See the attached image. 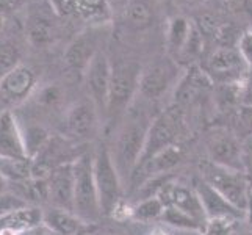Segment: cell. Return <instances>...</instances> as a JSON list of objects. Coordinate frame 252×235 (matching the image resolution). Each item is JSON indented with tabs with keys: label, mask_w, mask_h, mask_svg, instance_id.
Here are the masks:
<instances>
[{
	"label": "cell",
	"mask_w": 252,
	"mask_h": 235,
	"mask_svg": "<svg viewBox=\"0 0 252 235\" xmlns=\"http://www.w3.org/2000/svg\"><path fill=\"white\" fill-rule=\"evenodd\" d=\"M22 47L14 36H3L0 33V78L21 65Z\"/></svg>",
	"instance_id": "cell-22"
},
{
	"label": "cell",
	"mask_w": 252,
	"mask_h": 235,
	"mask_svg": "<svg viewBox=\"0 0 252 235\" xmlns=\"http://www.w3.org/2000/svg\"><path fill=\"white\" fill-rule=\"evenodd\" d=\"M126 19L136 30L149 27L154 21V0H128L126 6Z\"/></svg>",
	"instance_id": "cell-21"
},
{
	"label": "cell",
	"mask_w": 252,
	"mask_h": 235,
	"mask_svg": "<svg viewBox=\"0 0 252 235\" xmlns=\"http://www.w3.org/2000/svg\"><path fill=\"white\" fill-rule=\"evenodd\" d=\"M93 165L102 215H113L123 198V177L113 160L110 147L105 144L95 147L93 152Z\"/></svg>",
	"instance_id": "cell-4"
},
{
	"label": "cell",
	"mask_w": 252,
	"mask_h": 235,
	"mask_svg": "<svg viewBox=\"0 0 252 235\" xmlns=\"http://www.w3.org/2000/svg\"><path fill=\"white\" fill-rule=\"evenodd\" d=\"M249 66L240 55L238 49L230 46H222L212 52L207 58L202 71L208 75L212 82L221 85H232L237 80H243L248 72Z\"/></svg>",
	"instance_id": "cell-7"
},
{
	"label": "cell",
	"mask_w": 252,
	"mask_h": 235,
	"mask_svg": "<svg viewBox=\"0 0 252 235\" xmlns=\"http://www.w3.org/2000/svg\"><path fill=\"white\" fill-rule=\"evenodd\" d=\"M42 226L54 235H79L85 223L74 212L50 205L42 215Z\"/></svg>",
	"instance_id": "cell-19"
},
{
	"label": "cell",
	"mask_w": 252,
	"mask_h": 235,
	"mask_svg": "<svg viewBox=\"0 0 252 235\" xmlns=\"http://www.w3.org/2000/svg\"><path fill=\"white\" fill-rule=\"evenodd\" d=\"M27 205H30V204L25 201L24 198H21L17 193H14V191L6 190L3 193H0V218L5 215H10L16 210H19V208L27 207Z\"/></svg>",
	"instance_id": "cell-31"
},
{
	"label": "cell",
	"mask_w": 252,
	"mask_h": 235,
	"mask_svg": "<svg viewBox=\"0 0 252 235\" xmlns=\"http://www.w3.org/2000/svg\"><path fill=\"white\" fill-rule=\"evenodd\" d=\"M74 213L85 224L97 223L102 218L93 154L88 151H83L74 160Z\"/></svg>",
	"instance_id": "cell-2"
},
{
	"label": "cell",
	"mask_w": 252,
	"mask_h": 235,
	"mask_svg": "<svg viewBox=\"0 0 252 235\" xmlns=\"http://www.w3.org/2000/svg\"><path fill=\"white\" fill-rule=\"evenodd\" d=\"M191 32H193V27H191V24L185 17H174L168 30V44L171 52L182 54V50L185 49L189 39Z\"/></svg>",
	"instance_id": "cell-26"
},
{
	"label": "cell",
	"mask_w": 252,
	"mask_h": 235,
	"mask_svg": "<svg viewBox=\"0 0 252 235\" xmlns=\"http://www.w3.org/2000/svg\"><path fill=\"white\" fill-rule=\"evenodd\" d=\"M54 22L44 14L33 16L29 25V38L34 46H46L54 39Z\"/></svg>",
	"instance_id": "cell-27"
},
{
	"label": "cell",
	"mask_w": 252,
	"mask_h": 235,
	"mask_svg": "<svg viewBox=\"0 0 252 235\" xmlns=\"http://www.w3.org/2000/svg\"><path fill=\"white\" fill-rule=\"evenodd\" d=\"M246 218H248V223H249V228L252 231V190H251L249 202H248V208H246Z\"/></svg>",
	"instance_id": "cell-38"
},
{
	"label": "cell",
	"mask_w": 252,
	"mask_h": 235,
	"mask_svg": "<svg viewBox=\"0 0 252 235\" xmlns=\"http://www.w3.org/2000/svg\"><path fill=\"white\" fill-rule=\"evenodd\" d=\"M47 201L52 207L74 212V162L60 165L47 180Z\"/></svg>",
	"instance_id": "cell-13"
},
{
	"label": "cell",
	"mask_w": 252,
	"mask_h": 235,
	"mask_svg": "<svg viewBox=\"0 0 252 235\" xmlns=\"http://www.w3.org/2000/svg\"><path fill=\"white\" fill-rule=\"evenodd\" d=\"M157 196L164 202V205L177 207L179 210L194 216L199 221H202V223L207 221L201 199H199L193 185H185V184H180V182L168 180L166 184L158 190Z\"/></svg>",
	"instance_id": "cell-11"
},
{
	"label": "cell",
	"mask_w": 252,
	"mask_h": 235,
	"mask_svg": "<svg viewBox=\"0 0 252 235\" xmlns=\"http://www.w3.org/2000/svg\"><path fill=\"white\" fill-rule=\"evenodd\" d=\"M22 135H24V143H25V151H27L29 159L36 157L47 141L50 140V135L47 130L42 126H29L22 129Z\"/></svg>",
	"instance_id": "cell-28"
},
{
	"label": "cell",
	"mask_w": 252,
	"mask_h": 235,
	"mask_svg": "<svg viewBox=\"0 0 252 235\" xmlns=\"http://www.w3.org/2000/svg\"><path fill=\"white\" fill-rule=\"evenodd\" d=\"M218 2L221 3L222 8H225V10L238 11V10H241L243 6H245L246 0H218Z\"/></svg>",
	"instance_id": "cell-36"
},
{
	"label": "cell",
	"mask_w": 252,
	"mask_h": 235,
	"mask_svg": "<svg viewBox=\"0 0 252 235\" xmlns=\"http://www.w3.org/2000/svg\"><path fill=\"white\" fill-rule=\"evenodd\" d=\"M241 160H243V172L246 174V177L252 187V135H246L241 140Z\"/></svg>",
	"instance_id": "cell-32"
},
{
	"label": "cell",
	"mask_w": 252,
	"mask_h": 235,
	"mask_svg": "<svg viewBox=\"0 0 252 235\" xmlns=\"http://www.w3.org/2000/svg\"><path fill=\"white\" fill-rule=\"evenodd\" d=\"M185 157H187V147L184 144L182 143L172 144L166 147V149H163L161 152L155 154L152 159L143 163L141 167H138L130 179L149 180L157 176H166L168 172H171L174 168H177L185 160Z\"/></svg>",
	"instance_id": "cell-14"
},
{
	"label": "cell",
	"mask_w": 252,
	"mask_h": 235,
	"mask_svg": "<svg viewBox=\"0 0 252 235\" xmlns=\"http://www.w3.org/2000/svg\"><path fill=\"white\" fill-rule=\"evenodd\" d=\"M205 151L210 162L221 165V167L243 171L241 141L229 130L218 129L208 135L205 141Z\"/></svg>",
	"instance_id": "cell-9"
},
{
	"label": "cell",
	"mask_w": 252,
	"mask_h": 235,
	"mask_svg": "<svg viewBox=\"0 0 252 235\" xmlns=\"http://www.w3.org/2000/svg\"><path fill=\"white\" fill-rule=\"evenodd\" d=\"M238 119L246 135H252V107H240Z\"/></svg>",
	"instance_id": "cell-35"
},
{
	"label": "cell",
	"mask_w": 252,
	"mask_h": 235,
	"mask_svg": "<svg viewBox=\"0 0 252 235\" xmlns=\"http://www.w3.org/2000/svg\"><path fill=\"white\" fill-rule=\"evenodd\" d=\"M164 202L155 195V196H146L143 201L130 208V216L135 221L140 223H151L155 220H161V215L164 212Z\"/></svg>",
	"instance_id": "cell-23"
},
{
	"label": "cell",
	"mask_w": 252,
	"mask_h": 235,
	"mask_svg": "<svg viewBox=\"0 0 252 235\" xmlns=\"http://www.w3.org/2000/svg\"><path fill=\"white\" fill-rule=\"evenodd\" d=\"M151 235H169V234H166L164 231H155V232H152Z\"/></svg>",
	"instance_id": "cell-41"
},
{
	"label": "cell",
	"mask_w": 252,
	"mask_h": 235,
	"mask_svg": "<svg viewBox=\"0 0 252 235\" xmlns=\"http://www.w3.org/2000/svg\"><path fill=\"white\" fill-rule=\"evenodd\" d=\"M174 80V69L168 63H155L149 66L140 78V93L144 99L155 101L163 98Z\"/></svg>",
	"instance_id": "cell-17"
},
{
	"label": "cell",
	"mask_w": 252,
	"mask_h": 235,
	"mask_svg": "<svg viewBox=\"0 0 252 235\" xmlns=\"http://www.w3.org/2000/svg\"><path fill=\"white\" fill-rule=\"evenodd\" d=\"M0 157L6 159H29L25 151L22 127L11 110L0 111Z\"/></svg>",
	"instance_id": "cell-16"
},
{
	"label": "cell",
	"mask_w": 252,
	"mask_h": 235,
	"mask_svg": "<svg viewBox=\"0 0 252 235\" xmlns=\"http://www.w3.org/2000/svg\"><path fill=\"white\" fill-rule=\"evenodd\" d=\"M16 0H0V13L8 10V8H11L14 5Z\"/></svg>",
	"instance_id": "cell-39"
},
{
	"label": "cell",
	"mask_w": 252,
	"mask_h": 235,
	"mask_svg": "<svg viewBox=\"0 0 252 235\" xmlns=\"http://www.w3.org/2000/svg\"><path fill=\"white\" fill-rule=\"evenodd\" d=\"M151 123L152 121H149L144 115L132 113L119 130L111 155L123 180L132 177L136 165L141 159L146 135Z\"/></svg>",
	"instance_id": "cell-1"
},
{
	"label": "cell",
	"mask_w": 252,
	"mask_h": 235,
	"mask_svg": "<svg viewBox=\"0 0 252 235\" xmlns=\"http://www.w3.org/2000/svg\"><path fill=\"white\" fill-rule=\"evenodd\" d=\"M199 171V177L204 182L215 188L224 199H227L233 207L246 213L252 187L245 172L221 167L210 160H205Z\"/></svg>",
	"instance_id": "cell-3"
},
{
	"label": "cell",
	"mask_w": 252,
	"mask_h": 235,
	"mask_svg": "<svg viewBox=\"0 0 252 235\" xmlns=\"http://www.w3.org/2000/svg\"><path fill=\"white\" fill-rule=\"evenodd\" d=\"M36 85V75L30 67L19 65L0 78V102L6 107L22 103Z\"/></svg>",
	"instance_id": "cell-10"
},
{
	"label": "cell",
	"mask_w": 252,
	"mask_h": 235,
	"mask_svg": "<svg viewBox=\"0 0 252 235\" xmlns=\"http://www.w3.org/2000/svg\"><path fill=\"white\" fill-rule=\"evenodd\" d=\"M161 221L166 223L168 226H172V228H176V229L201 232V234H202L204 226H205V223L196 220L194 216L182 212V210H179L177 207H172V205L164 207V212L161 215Z\"/></svg>",
	"instance_id": "cell-25"
},
{
	"label": "cell",
	"mask_w": 252,
	"mask_h": 235,
	"mask_svg": "<svg viewBox=\"0 0 252 235\" xmlns=\"http://www.w3.org/2000/svg\"><path fill=\"white\" fill-rule=\"evenodd\" d=\"M67 2L72 8H75V11L86 17L100 16L102 11L110 10L105 0H67Z\"/></svg>",
	"instance_id": "cell-30"
},
{
	"label": "cell",
	"mask_w": 252,
	"mask_h": 235,
	"mask_svg": "<svg viewBox=\"0 0 252 235\" xmlns=\"http://www.w3.org/2000/svg\"><path fill=\"white\" fill-rule=\"evenodd\" d=\"M238 52L245 63L252 67V32L241 34V38L238 39Z\"/></svg>",
	"instance_id": "cell-34"
},
{
	"label": "cell",
	"mask_w": 252,
	"mask_h": 235,
	"mask_svg": "<svg viewBox=\"0 0 252 235\" xmlns=\"http://www.w3.org/2000/svg\"><path fill=\"white\" fill-rule=\"evenodd\" d=\"M99 111L91 101L79 102L67 111L64 132L74 141H86L95 134Z\"/></svg>",
	"instance_id": "cell-12"
},
{
	"label": "cell",
	"mask_w": 252,
	"mask_h": 235,
	"mask_svg": "<svg viewBox=\"0 0 252 235\" xmlns=\"http://www.w3.org/2000/svg\"><path fill=\"white\" fill-rule=\"evenodd\" d=\"M97 42H95L94 34L83 33L82 36L77 38L71 46L67 47L64 60L69 67L75 69V71H86L90 66L91 60L97 54Z\"/></svg>",
	"instance_id": "cell-20"
},
{
	"label": "cell",
	"mask_w": 252,
	"mask_h": 235,
	"mask_svg": "<svg viewBox=\"0 0 252 235\" xmlns=\"http://www.w3.org/2000/svg\"><path fill=\"white\" fill-rule=\"evenodd\" d=\"M184 110L179 105H174L161 111L158 116H155L149 126V130H147L144 149L136 168L152 159L155 154L161 152L172 144L180 143V136L184 134Z\"/></svg>",
	"instance_id": "cell-5"
},
{
	"label": "cell",
	"mask_w": 252,
	"mask_h": 235,
	"mask_svg": "<svg viewBox=\"0 0 252 235\" xmlns=\"http://www.w3.org/2000/svg\"><path fill=\"white\" fill-rule=\"evenodd\" d=\"M32 159H6L0 157V174L8 184H17L30 179Z\"/></svg>",
	"instance_id": "cell-24"
},
{
	"label": "cell",
	"mask_w": 252,
	"mask_h": 235,
	"mask_svg": "<svg viewBox=\"0 0 252 235\" xmlns=\"http://www.w3.org/2000/svg\"><path fill=\"white\" fill-rule=\"evenodd\" d=\"M193 187L196 193L201 199V204L204 207V212L207 220L208 218H232V220H241L245 218L246 213L233 207L227 199H224L218 191L212 188L210 185L204 182L201 177H196L193 180Z\"/></svg>",
	"instance_id": "cell-15"
},
{
	"label": "cell",
	"mask_w": 252,
	"mask_h": 235,
	"mask_svg": "<svg viewBox=\"0 0 252 235\" xmlns=\"http://www.w3.org/2000/svg\"><path fill=\"white\" fill-rule=\"evenodd\" d=\"M238 220L232 218H208L205 221L202 235H233Z\"/></svg>",
	"instance_id": "cell-29"
},
{
	"label": "cell",
	"mask_w": 252,
	"mask_h": 235,
	"mask_svg": "<svg viewBox=\"0 0 252 235\" xmlns=\"http://www.w3.org/2000/svg\"><path fill=\"white\" fill-rule=\"evenodd\" d=\"M44 210L38 205H27L0 218V235H25L42 224Z\"/></svg>",
	"instance_id": "cell-18"
},
{
	"label": "cell",
	"mask_w": 252,
	"mask_h": 235,
	"mask_svg": "<svg viewBox=\"0 0 252 235\" xmlns=\"http://www.w3.org/2000/svg\"><path fill=\"white\" fill-rule=\"evenodd\" d=\"M6 185H8V182L6 179L0 174V193H3V191H6Z\"/></svg>",
	"instance_id": "cell-40"
},
{
	"label": "cell",
	"mask_w": 252,
	"mask_h": 235,
	"mask_svg": "<svg viewBox=\"0 0 252 235\" xmlns=\"http://www.w3.org/2000/svg\"><path fill=\"white\" fill-rule=\"evenodd\" d=\"M111 72L113 66L108 57L99 50L91 60L90 66L85 71V83L90 94V101L95 105L97 111L107 115V105L110 98V86H111Z\"/></svg>",
	"instance_id": "cell-8"
},
{
	"label": "cell",
	"mask_w": 252,
	"mask_h": 235,
	"mask_svg": "<svg viewBox=\"0 0 252 235\" xmlns=\"http://www.w3.org/2000/svg\"><path fill=\"white\" fill-rule=\"evenodd\" d=\"M105 2L110 10H113V11H126L128 0H105Z\"/></svg>",
	"instance_id": "cell-37"
},
{
	"label": "cell",
	"mask_w": 252,
	"mask_h": 235,
	"mask_svg": "<svg viewBox=\"0 0 252 235\" xmlns=\"http://www.w3.org/2000/svg\"><path fill=\"white\" fill-rule=\"evenodd\" d=\"M240 103L241 107H252V67L248 69L240 85Z\"/></svg>",
	"instance_id": "cell-33"
},
{
	"label": "cell",
	"mask_w": 252,
	"mask_h": 235,
	"mask_svg": "<svg viewBox=\"0 0 252 235\" xmlns=\"http://www.w3.org/2000/svg\"><path fill=\"white\" fill-rule=\"evenodd\" d=\"M141 69L138 65L127 62L113 66L110 98L107 105V115L111 123L118 121L128 110L135 94L140 88Z\"/></svg>",
	"instance_id": "cell-6"
}]
</instances>
